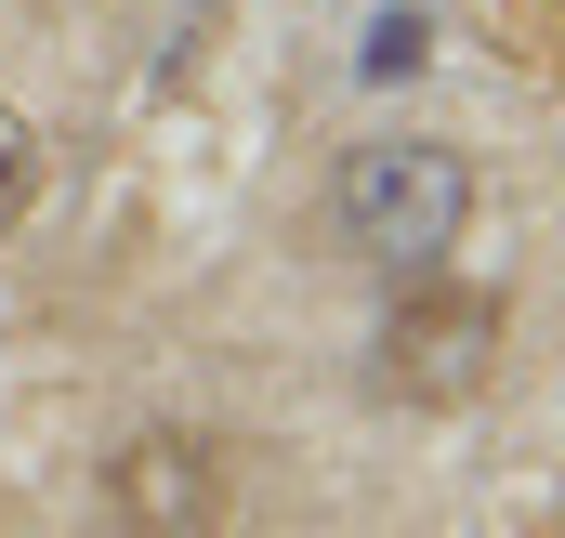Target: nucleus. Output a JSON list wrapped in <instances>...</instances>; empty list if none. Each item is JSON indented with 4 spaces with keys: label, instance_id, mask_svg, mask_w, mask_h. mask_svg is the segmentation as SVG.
<instances>
[{
    "label": "nucleus",
    "instance_id": "nucleus-3",
    "mask_svg": "<svg viewBox=\"0 0 565 538\" xmlns=\"http://www.w3.org/2000/svg\"><path fill=\"white\" fill-rule=\"evenodd\" d=\"M106 499H119V526L132 538H211L224 526V460L198 446V433H132L119 460H106Z\"/></svg>",
    "mask_w": 565,
    "mask_h": 538
},
{
    "label": "nucleus",
    "instance_id": "nucleus-5",
    "mask_svg": "<svg viewBox=\"0 0 565 538\" xmlns=\"http://www.w3.org/2000/svg\"><path fill=\"white\" fill-rule=\"evenodd\" d=\"M26 197H40V144H26V119L0 106V224H26Z\"/></svg>",
    "mask_w": 565,
    "mask_h": 538
},
{
    "label": "nucleus",
    "instance_id": "nucleus-2",
    "mask_svg": "<svg viewBox=\"0 0 565 538\" xmlns=\"http://www.w3.org/2000/svg\"><path fill=\"white\" fill-rule=\"evenodd\" d=\"M487 355H500V302L487 289H434V276H408V302L382 315V395H473L487 381Z\"/></svg>",
    "mask_w": 565,
    "mask_h": 538
},
{
    "label": "nucleus",
    "instance_id": "nucleus-4",
    "mask_svg": "<svg viewBox=\"0 0 565 538\" xmlns=\"http://www.w3.org/2000/svg\"><path fill=\"white\" fill-rule=\"evenodd\" d=\"M434 53V26L422 13H382V26H369V53H355V66H369V79H408V66H422Z\"/></svg>",
    "mask_w": 565,
    "mask_h": 538
},
{
    "label": "nucleus",
    "instance_id": "nucleus-1",
    "mask_svg": "<svg viewBox=\"0 0 565 538\" xmlns=\"http://www.w3.org/2000/svg\"><path fill=\"white\" fill-rule=\"evenodd\" d=\"M329 224H342V250L382 276H434L460 250V224H473V171H460V144H422V132H382L342 158V197H329Z\"/></svg>",
    "mask_w": 565,
    "mask_h": 538
}]
</instances>
